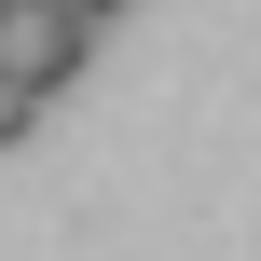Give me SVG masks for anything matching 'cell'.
Masks as SVG:
<instances>
[{
	"label": "cell",
	"instance_id": "cell-1",
	"mask_svg": "<svg viewBox=\"0 0 261 261\" xmlns=\"http://www.w3.org/2000/svg\"><path fill=\"white\" fill-rule=\"evenodd\" d=\"M83 55H96V28H83L69 0H0V69H14L28 96H55V83H83Z\"/></svg>",
	"mask_w": 261,
	"mask_h": 261
},
{
	"label": "cell",
	"instance_id": "cell-3",
	"mask_svg": "<svg viewBox=\"0 0 261 261\" xmlns=\"http://www.w3.org/2000/svg\"><path fill=\"white\" fill-rule=\"evenodd\" d=\"M69 14H83V28H110V14H124V0H69Z\"/></svg>",
	"mask_w": 261,
	"mask_h": 261
},
{
	"label": "cell",
	"instance_id": "cell-2",
	"mask_svg": "<svg viewBox=\"0 0 261 261\" xmlns=\"http://www.w3.org/2000/svg\"><path fill=\"white\" fill-rule=\"evenodd\" d=\"M28 124H41V96H28L14 69H0V151H28Z\"/></svg>",
	"mask_w": 261,
	"mask_h": 261
}]
</instances>
